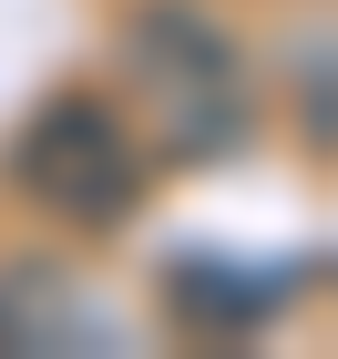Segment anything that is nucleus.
I'll return each mask as SVG.
<instances>
[{
  "instance_id": "2",
  "label": "nucleus",
  "mask_w": 338,
  "mask_h": 359,
  "mask_svg": "<svg viewBox=\"0 0 338 359\" xmlns=\"http://www.w3.org/2000/svg\"><path fill=\"white\" fill-rule=\"evenodd\" d=\"M0 175H10L21 205H41V216L72 226V236H113V226L143 216V144L123 134V113H113L103 93H52V103L10 134Z\"/></svg>"
},
{
  "instance_id": "3",
  "label": "nucleus",
  "mask_w": 338,
  "mask_h": 359,
  "mask_svg": "<svg viewBox=\"0 0 338 359\" xmlns=\"http://www.w3.org/2000/svg\"><path fill=\"white\" fill-rule=\"evenodd\" d=\"M297 287H308L297 257H267V267H256V257H205V247L164 257V318L195 329V339H246V329H267Z\"/></svg>"
},
{
  "instance_id": "1",
  "label": "nucleus",
  "mask_w": 338,
  "mask_h": 359,
  "mask_svg": "<svg viewBox=\"0 0 338 359\" xmlns=\"http://www.w3.org/2000/svg\"><path fill=\"white\" fill-rule=\"evenodd\" d=\"M123 72H134L143 113H154V144L174 165H216L256 134V93L246 62H236V31L195 0H143L123 21Z\"/></svg>"
},
{
  "instance_id": "5",
  "label": "nucleus",
  "mask_w": 338,
  "mask_h": 359,
  "mask_svg": "<svg viewBox=\"0 0 338 359\" xmlns=\"http://www.w3.org/2000/svg\"><path fill=\"white\" fill-rule=\"evenodd\" d=\"M297 93H308V154H328V31L297 41Z\"/></svg>"
},
{
  "instance_id": "4",
  "label": "nucleus",
  "mask_w": 338,
  "mask_h": 359,
  "mask_svg": "<svg viewBox=\"0 0 338 359\" xmlns=\"http://www.w3.org/2000/svg\"><path fill=\"white\" fill-rule=\"evenodd\" d=\"M0 349H113V329L52 267H10L0 277Z\"/></svg>"
}]
</instances>
